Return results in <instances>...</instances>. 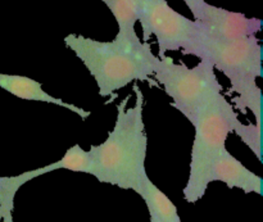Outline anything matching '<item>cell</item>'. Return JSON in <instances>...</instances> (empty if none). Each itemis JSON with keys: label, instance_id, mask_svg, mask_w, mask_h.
<instances>
[{"label": "cell", "instance_id": "cell-1", "mask_svg": "<svg viewBox=\"0 0 263 222\" xmlns=\"http://www.w3.org/2000/svg\"><path fill=\"white\" fill-rule=\"evenodd\" d=\"M135 104L128 107L130 97H126L117 107L113 130L99 145L89 151V175L103 184L115 185L125 190L140 193L148 179L145 170L148 138L144 125V97L138 85Z\"/></svg>", "mask_w": 263, "mask_h": 222}, {"label": "cell", "instance_id": "cell-2", "mask_svg": "<svg viewBox=\"0 0 263 222\" xmlns=\"http://www.w3.org/2000/svg\"><path fill=\"white\" fill-rule=\"evenodd\" d=\"M64 44L89 69L99 95L116 97V91L135 81H151L158 57L149 43L127 41L116 36L112 41H98L69 33Z\"/></svg>", "mask_w": 263, "mask_h": 222}, {"label": "cell", "instance_id": "cell-3", "mask_svg": "<svg viewBox=\"0 0 263 222\" xmlns=\"http://www.w3.org/2000/svg\"><path fill=\"white\" fill-rule=\"evenodd\" d=\"M240 123L235 108L222 91L211 92L198 109L194 122L195 136L192 148L189 179L184 188L187 203H197L204 197L211 184V170L218 154L226 148L229 134Z\"/></svg>", "mask_w": 263, "mask_h": 222}, {"label": "cell", "instance_id": "cell-4", "mask_svg": "<svg viewBox=\"0 0 263 222\" xmlns=\"http://www.w3.org/2000/svg\"><path fill=\"white\" fill-rule=\"evenodd\" d=\"M190 55L210 61L230 80L231 90L239 95L258 87L256 80L262 76V46L256 35L218 39L202 30Z\"/></svg>", "mask_w": 263, "mask_h": 222}, {"label": "cell", "instance_id": "cell-5", "mask_svg": "<svg viewBox=\"0 0 263 222\" xmlns=\"http://www.w3.org/2000/svg\"><path fill=\"white\" fill-rule=\"evenodd\" d=\"M215 71V67L207 59H200L197 66L189 68L184 63L176 64L174 59L163 55L157 58L153 76L172 99V107L194 125L198 109L208 95L223 90Z\"/></svg>", "mask_w": 263, "mask_h": 222}, {"label": "cell", "instance_id": "cell-6", "mask_svg": "<svg viewBox=\"0 0 263 222\" xmlns=\"http://www.w3.org/2000/svg\"><path fill=\"white\" fill-rule=\"evenodd\" d=\"M138 5L139 22L143 28L144 43L152 35L158 44L159 58L167 51H182L189 54L200 35V25L185 17L170 7L166 0H135Z\"/></svg>", "mask_w": 263, "mask_h": 222}, {"label": "cell", "instance_id": "cell-7", "mask_svg": "<svg viewBox=\"0 0 263 222\" xmlns=\"http://www.w3.org/2000/svg\"><path fill=\"white\" fill-rule=\"evenodd\" d=\"M194 21L208 35L218 39H240L253 36L261 30L262 21L249 18L243 13L231 12L223 8L208 4L205 0H182Z\"/></svg>", "mask_w": 263, "mask_h": 222}, {"label": "cell", "instance_id": "cell-8", "mask_svg": "<svg viewBox=\"0 0 263 222\" xmlns=\"http://www.w3.org/2000/svg\"><path fill=\"white\" fill-rule=\"evenodd\" d=\"M55 170H69L73 172H84L89 174L90 171V157L89 152L84 151L79 144L73 145L66 152L62 159L58 162L49 164V166L41 167L39 170L25 172L18 176L12 177H0V206L14 208V197L15 193L26 184L35 177L45 175L48 172L55 171Z\"/></svg>", "mask_w": 263, "mask_h": 222}, {"label": "cell", "instance_id": "cell-9", "mask_svg": "<svg viewBox=\"0 0 263 222\" xmlns=\"http://www.w3.org/2000/svg\"><path fill=\"white\" fill-rule=\"evenodd\" d=\"M221 181L230 189H240L246 194L256 193L263 195V180L247 169L228 149H223L213 162L211 182Z\"/></svg>", "mask_w": 263, "mask_h": 222}, {"label": "cell", "instance_id": "cell-10", "mask_svg": "<svg viewBox=\"0 0 263 222\" xmlns=\"http://www.w3.org/2000/svg\"><path fill=\"white\" fill-rule=\"evenodd\" d=\"M0 87L3 90H5L7 92H9V94L20 98V99L49 103V104L63 107L66 109L79 115L82 120H86L87 117L91 116L90 110L84 109L81 107H77V105L71 104V103H66L61 98H55L53 95L48 94L43 89L40 82L31 79V77L20 76V75L0 73Z\"/></svg>", "mask_w": 263, "mask_h": 222}, {"label": "cell", "instance_id": "cell-11", "mask_svg": "<svg viewBox=\"0 0 263 222\" xmlns=\"http://www.w3.org/2000/svg\"><path fill=\"white\" fill-rule=\"evenodd\" d=\"M139 195L145 202L151 222H181L176 206L149 177L144 181Z\"/></svg>", "mask_w": 263, "mask_h": 222}, {"label": "cell", "instance_id": "cell-12", "mask_svg": "<svg viewBox=\"0 0 263 222\" xmlns=\"http://www.w3.org/2000/svg\"><path fill=\"white\" fill-rule=\"evenodd\" d=\"M112 12L118 25L117 38L127 41L140 40L135 31L139 20L138 5L135 0H102Z\"/></svg>", "mask_w": 263, "mask_h": 222}, {"label": "cell", "instance_id": "cell-13", "mask_svg": "<svg viewBox=\"0 0 263 222\" xmlns=\"http://www.w3.org/2000/svg\"><path fill=\"white\" fill-rule=\"evenodd\" d=\"M233 103L235 104L236 109L241 112H246V109L251 110L256 117V125L262 126V91L259 86L247 94L235 97Z\"/></svg>", "mask_w": 263, "mask_h": 222}, {"label": "cell", "instance_id": "cell-14", "mask_svg": "<svg viewBox=\"0 0 263 222\" xmlns=\"http://www.w3.org/2000/svg\"><path fill=\"white\" fill-rule=\"evenodd\" d=\"M234 133L243 140L246 145L253 151L257 158L262 162V126L253 125H244V123H239Z\"/></svg>", "mask_w": 263, "mask_h": 222}, {"label": "cell", "instance_id": "cell-15", "mask_svg": "<svg viewBox=\"0 0 263 222\" xmlns=\"http://www.w3.org/2000/svg\"><path fill=\"white\" fill-rule=\"evenodd\" d=\"M13 208L7 206H0V216L3 222H14L13 221Z\"/></svg>", "mask_w": 263, "mask_h": 222}, {"label": "cell", "instance_id": "cell-16", "mask_svg": "<svg viewBox=\"0 0 263 222\" xmlns=\"http://www.w3.org/2000/svg\"><path fill=\"white\" fill-rule=\"evenodd\" d=\"M0 221H2V216H0Z\"/></svg>", "mask_w": 263, "mask_h": 222}]
</instances>
